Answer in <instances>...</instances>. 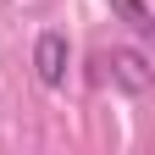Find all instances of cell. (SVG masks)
Instances as JSON below:
<instances>
[{
  "mask_svg": "<svg viewBox=\"0 0 155 155\" xmlns=\"http://www.w3.org/2000/svg\"><path fill=\"white\" fill-rule=\"evenodd\" d=\"M100 78L116 89V94H127V100H139V94H150L155 89V67H150V55L144 50H111V55H100Z\"/></svg>",
  "mask_w": 155,
  "mask_h": 155,
  "instance_id": "cell-1",
  "label": "cell"
},
{
  "mask_svg": "<svg viewBox=\"0 0 155 155\" xmlns=\"http://www.w3.org/2000/svg\"><path fill=\"white\" fill-rule=\"evenodd\" d=\"M111 11L122 17V28H127L133 39H150V33H155V11L144 6V0H111Z\"/></svg>",
  "mask_w": 155,
  "mask_h": 155,
  "instance_id": "cell-3",
  "label": "cell"
},
{
  "mask_svg": "<svg viewBox=\"0 0 155 155\" xmlns=\"http://www.w3.org/2000/svg\"><path fill=\"white\" fill-rule=\"evenodd\" d=\"M67 67H72V39L61 28H45L33 39V78L45 89H67Z\"/></svg>",
  "mask_w": 155,
  "mask_h": 155,
  "instance_id": "cell-2",
  "label": "cell"
}]
</instances>
